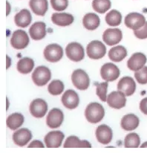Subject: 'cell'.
<instances>
[{
  "instance_id": "obj_1",
  "label": "cell",
  "mask_w": 147,
  "mask_h": 153,
  "mask_svg": "<svg viewBox=\"0 0 147 153\" xmlns=\"http://www.w3.org/2000/svg\"><path fill=\"white\" fill-rule=\"evenodd\" d=\"M105 115L103 106L98 102H91L87 105L85 111L86 120L91 123H97L102 120Z\"/></svg>"
},
{
  "instance_id": "obj_2",
  "label": "cell",
  "mask_w": 147,
  "mask_h": 153,
  "mask_svg": "<svg viewBox=\"0 0 147 153\" xmlns=\"http://www.w3.org/2000/svg\"><path fill=\"white\" fill-rule=\"evenodd\" d=\"M86 52L90 59H99L105 55L106 48L100 41L94 40L89 42V44L87 45Z\"/></svg>"
},
{
  "instance_id": "obj_3",
  "label": "cell",
  "mask_w": 147,
  "mask_h": 153,
  "mask_svg": "<svg viewBox=\"0 0 147 153\" xmlns=\"http://www.w3.org/2000/svg\"><path fill=\"white\" fill-rule=\"evenodd\" d=\"M51 77L50 69L46 66H38L32 74V79L38 86H42L48 83Z\"/></svg>"
},
{
  "instance_id": "obj_4",
  "label": "cell",
  "mask_w": 147,
  "mask_h": 153,
  "mask_svg": "<svg viewBox=\"0 0 147 153\" xmlns=\"http://www.w3.org/2000/svg\"><path fill=\"white\" fill-rule=\"evenodd\" d=\"M71 80L74 85L79 90H86L89 87V76L82 69L75 70L71 75Z\"/></svg>"
},
{
  "instance_id": "obj_5",
  "label": "cell",
  "mask_w": 147,
  "mask_h": 153,
  "mask_svg": "<svg viewBox=\"0 0 147 153\" xmlns=\"http://www.w3.org/2000/svg\"><path fill=\"white\" fill-rule=\"evenodd\" d=\"M65 53L69 59L74 62L82 60L85 56V51L82 45L78 42H71L65 48Z\"/></svg>"
},
{
  "instance_id": "obj_6",
  "label": "cell",
  "mask_w": 147,
  "mask_h": 153,
  "mask_svg": "<svg viewBox=\"0 0 147 153\" xmlns=\"http://www.w3.org/2000/svg\"><path fill=\"white\" fill-rule=\"evenodd\" d=\"M29 36L24 30H17L13 33L10 39V44L15 49H24L28 45Z\"/></svg>"
},
{
  "instance_id": "obj_7",
  "label": "cell",
  "mask_w": 147,
  "mask_h": 153,
  "mask_svg": "<svg viewBox=\"0 0 147 153\" xmlns=\"http://www.w3.org/2000/svg\"><path fill=\"white\" fill-rule=\"evenodd\" d=\"M63 56V50L58 44H50L44 50L45 59L50 62H56L60 60Z\"/></svg>"
},
{
  "instance_id": "obj_8",
  "label": "cell",
  "mask_w": 147,
  "mask_h": 153,
  "mask_svg": "<svg viewBox=\"0 0 147 153\" xmlns=\"http://www.w3.org/2000/svg\"><path fill=\"white\" fill-rule=\"evenodd\" d=\"M120 69L117 65L111 62L105 63L101 67L100 75L104 80L107 82L116 80L120 76Z\"/></svg>"
},
{
  "instance_id": "obj_9",
  "label": "cell",
  "mask_w": 147,
  "mask_h": 153,
  "mask_svg": "<svg viewBox=\"0 0 147 153\" xmlns=\"http://www.w3.org/2000/svg\"><path fill=\"white\" fill-rule=\"evenodd\" d=\"M124 23L128 28L136 30L141 28L145 25L146 19L143 14L139 13H131L125 17Z\"/></svg>"
},
{
  "instance_id": "obj_10",
  "label": "cell",
  "mask_w": 147,
  "mask_h": 153,
  "mask_svg": "<svg viewBox=\"0 0 147 153\" xmlns=\"http://www.w3.org/2000/svg\"><path fill=\"white\" fill-rule=\"evenodd\" d=\"M30 112L36 118H41L45 115L48 111V104L44 100L37 98L33 100L30 105Z\"/></svg>"
},
{
  "instance_id": "obj_11",
  "label": "cell",
  "mask_w": 147,
  "mask_h": 153,
  "mask_svg": "<svg viewBox=\"0 0 147 153\" xmlns=\"http://www.w3.org/2000/svg\"><path fill=\"white\" fill-rule=\"evenodd\" d=\"M107 102L111 108L120 109L123 108L126 103V98L122 91H112L107 97Z\"/></svg>"
},
{
  "instance_id": "obj_12",
  "label": "cell",
  "mask_w": 147,
  "mask_h": 153,
  "mask_svg": "<svg viewBox=\"0 0 147 153\" xmlns=\"http://www.w3.org/2000/svg\"><path fill=\"white\" fill-rule=\"evenodd\" d=\"M63 120V112L59 108H54L49 111L46 118V123L48 127L56 128L61 126Z\"/></svg>"
},
{
  "instance_id": "obj_13",
  "label": "cell",
  "mask_w": 147,
  "mask_h": 153,
  "mask_svg": "<svg viewBox=\"0 0 147 153\" xmlns=\"http://www.w3.org/2000/svg\"><path fill=\"white\" fill-rule=\"evenodd\" d=\"M122 38V31L118 28H108L105 30L102 34L103 41L110 46L120 42Z\"/></svg>"
},
{
  "instance_id": "obj_14",
  "label": "cell",
  "mask_w": 147,
  "mask_h": 153,
  "mask_svg": "<svg viewBox=\"0 0 147 153\" xmlns=\"http://www.w3.org/2000/svg\"><path fill=\"white\" fill-rule=\"evenodd\" d=\"M65 135L60 131H50L44 138L45 145L48 148H58L61 146Z\"/></svg>"
},
{
  "instance_id": "obj_15",
  "label": "cell",
  "mask_w": 147,
  "mask_h": 153,
  "mask_svg": "<svg viewBox=\"0 0 147 153\" xmlns=\"http://www.w3.org/2000/svg\"><path fill=\"white\" fill-rule=\"evenodd\" d=\"M117 89L125 94V96H131L136 90V83L133 78L124 76L117 83Z\"/></svg>"
},
{
  "instance_id": "obj_16",
  "label": "cell",
  "mask_w": 147,
  "mask_h": 153,
  "mask_svg": "<svg viewBox=\"0 0 147 153\" xmlns=\"http://www.w3.org/2000/svg\"><path fill=\"white\" fill-rule=\"evenodd\" d=\"M61 100H62L64 106L69 109H74V108H76L79 102V96H78L77 93L71 89L65 91L63 95L62 96Z\"/></svg>"
},
{
  "instance_id": "obj_17",
  "label": "cell",
  "mask_w": 147,
  "mask_h": 153,
  "mask_svg": "<svg viewBox=\"0 0 147 153\" xmlns=\"http://www.w3.org/2000/svg\"><path fill=\"white\" fill-rule=\"evenodd\" d=\"M96 137L99 143L105 145L108 144L112 140V130L107 125H100L96 129Z\"/></svg>"
},
{
  "instance_id": "obj_18",
  "label": "cell",
  "mask_w": 147,
  "mask_h": 153,
  "mask_svg": "<svg viewBox=\"0 0 147 153\" xmlns=\"http://www.w3.org/2000/svg\"><path fill=\"white\" fill-rule=\"evenodd\" d=\"M146 60V56L143 53H135L128 59L127 66L131 71H137L144 66Z\"/></svg>"
},
{
  "instance_id": "obj_19",
  "label": "cell",
  "mask_w": 147,
  "mask_h": 153,
  "mask_svg": "<svg viewBox=\"0 0 147 153\" xmlns=\"http://www.w3.org/2000/svg\"><path fill=\"white\" fill-rule=\"evenodd\" d=\"M31 131L26 128H20L15 131L13 134V142L19 146H25L31 140Z\"/></svg>"
},
{
  "instance_id": "obj_20",
  "label": "cell",
  "mask_w": 147,
  "mask_h": 153,
  "mask_svg": "<svg viewBox=\"0 0 147 153\" xmlns=\"http://www.w3.org/2000/svg\"><path fill=\"white\" fill-rule=\"evenodd\" d=\"M46 25L43 22H36L29 29L30 36L34 40H40L46 35Z\"/></svg>"
},
{
  "instance_id": "obj_21",
  "label": "cell",
  "mask_w": 147,
  "mask_h": 153,
  "mask_svg": "<svg viewBox=\"0 0 147 153\" xmlns=\"http://www.w3.org/2000/svg\"><path fill=\"white\" fill-rule=\"evenodd\" d=\"M140 120L137 116L134 114H128L123 116L121 120V127L125 131H133L139 126Z\"/></svg>"
},
{
  "instance_id": "obj_22",
  "label": "cell",
  "mask_w": 147,
  "mask_h": 153,
  "mask_svg": "<svg viewBox=\"0 0 147 153\" xmlns=\"http://www.w3.org/2000/svg\"><path fill=\"white\" fill-rule=\"evenodd\" d=\"M74 16L70 13H54L51 16V20L53 24L59 26H68L74 22Z\"/></svg>"
},
{
  "instance_id": "obj_23",
  "label": "cell",
  "mask_w": 147,
  "mask_h": 153,
  "mask_svg": "<svg viewBox=\"0 0 147 153\" xmlns=\"http://www.w3.org/2000/svg\"><path fill=\"white\" fill-rule=\"evenodd\" d=\"M29 6L36 15L44 16L48 9V0H30Z\"/></svg>"
},
{
  "instance_id": "obj_24",
  "label": "cell",
  "mask_w": 147,
  "mask_h": 153,
  "mask_svg": "<svg viewBox=\"0 0 147 153\" xmlns=\"http://www.w3.org/2000/svg\"><path fill=\"white\" fill-rule=\"evenodd\" d=\"M32 16L27 9H22L14 16V22L16 25L21 27H26L30 24Z\"/></svg>"
},
{
  "instance_id": "obj_25",
  "label": "cell",
  "mask_w": 147,
  "mask_h": 153,
  "mask_svg": "<svg viewBox=\"0 0 147 153\" xmlns=\"http://www.w3.org/2000/svg\"><path fill=\"white\" fill-rule=\"evenodd\" d=\"M100 19L97 14L94 13H88L84 16L82 19V25L89 30H94L99 27Z\"/></svg>"
},
{
  "instance_id": "obj_26",
  "label": "cell",
  "mask_w": 147,
  "mask_h": 153,
  "mask_svg": "<svg viewBox=\"0 0 147 153\" xmlns=\"http://www.w3.org/2000/svg\"><path fill=\"white\" fill-rule=\"evenodd\" d=\"M65 148H91L90 143L87 140H81L76 136H69L67 137L64 143Z\"/></svg>"
},
{
  "instance_id": "obj_27",
  "label": "cell",
  "mask_w": 147,
  "mask_h": 153,
  "mask_svg": "<svg viewBox=\"0 0 147 153\" xmlns=\"http://www.w3.org/2000/svg\"><path fill=\"white\" fill-rule=\"evenodd\" d=\"M127 56V51L122 45L113 47L108 51V57L113 62H120Z\"/></svg>"
},
{
  "instance_id": "obj_28",
  "label": "cell",
  "mask_w": 147,
  "mask_h": 153,
  "mask_svg": "<svg viewBox=\"0 0 147 153\" xmlns=\"http://www.w3.org/2000/svg\"><path fill=\"white\" fill-rule=\"evenodd\" d=\"M24 116L20 113H13L7 117V126L11 130H16L20 127L24 123Z\"/></svg>"
},
{
  "instance_id": "obj_29",
  "label": "cell",
  "mask_w": 147,
  "mask_h": 153,
  "mask_svg": "<svg viewBox=\"0 0 147 153\" xmlns=\"http://www.w3.org/2000/svg\"><path fill=\"white\" fill-rule=\"evenodd\" d=\"M34 62L29 57H24L19 59L17 63V70L21 74H28L33 70Z\"/></svg>"
},
{
  "instance_id": "obj_30",
  "label": "cell",
  "mask_w": 147,
  "mask_h": 153,
  "mask_svg": "<svg viewBox=\"0 0 147 153\" xmlns=\"http://www.w3.org/2000/svg\"><path fill=\"white\" fill-rule=\"evenodd\" d=\"M122 21V15L118 10H111L105 16V22L110 26H117L120 25Z\"/></svg>"
},
{
  "instance_id": "obj_31",
  "label": "cell",
  "mask_w": 147,
  "mask_h": 153,
  "mask_svg": "<svg viewBox=\"0 0 147 153\" xmlns=\"http://www.w3.org/2000/svg\"><path fill=\"white\" fill-rule=\"evenodd\" d=\"M140 143V139L137 133H130L124 139V146L125 148H137Z\"/></svg>"
},
{
  "instance_id": "obj_32",
  "label": "cell",
  "mask_w": 147,
  "mask_h": 153,
  "mask_svg": "<svg viewBox=\"0 0 147 153\" xmlns=\"http://www.w3.org/2000/svg\"><path fill=\"white\" fill-rule=\"evenodd\" d=\"M111 1L110 0H93V9L97 13H104L108 10L111 7Z\"/></svg>"
},
{
  "instance_id": "obj_33",
  "label": "cell",
  "mask_w": 147,
  "mask_h": 153,
  "mask_svg": "<svg viewBox=\"0 0 147 153\" xmlns=\"http://www.w3.org/2000/svg\"><path fill=\"white\" fill-rule=\"evenodd\" d=\"M64 90L63 82L59 79L51 81L48 86V91L51 95L56 96L60 94Z\"/></svg>"
},
{
  "instance_id": "obj_34",
  "label": "cell",
  "mask_w": 147,
  "mask_h": 153,
  "mask_svg": "<svg viewBox=\"0 0 147 153\" xmlns=\"http://www.w3.org/2000/svg\"><path fill=\"white\" fill-rule=\"evenodd\" d=\"M94 85L97 86V90H96V94L99 97V98L102 100V102L107 101V88H108V82L105 81L104 82H101V83H98L96 82Z\"/></svg>"
},
{
  "instance_id": "obj_35",
  "label": "cell",
  "mask_w": 147,
  "mask_h": 153,
  "mask_svg": "<svg viewBox=\"0 0 147 153\" xmlns=\"http://www.w3.org/2000/svg\"><path fill=\"white\" fill-rule=\"evenodd\" d=\"M134 77L137 79V82L140 84L147 83V66H143L138 71L134 73Z\"/></svg>"
},
{
  "instance_id": "obj_36",
  "label": "cell",
  "mask_w": 147,
  "mask_h": 153,
  "mask_svg": "<svg viewBox=\"0 0 147 153\" xmlns=\"http://www.w3.org/2000/svg\"><path fill=\"white\" fill-rule=\"evenodd\" d=\"M52 7L57 11H62L65 10L68 5V0H50Z\"/></svg>"
},
{
  "instance_id": "obj_37",
  "label": "cell",
  "mask_w": 147,
  "mask_h": 153,
  "mask_svg": "<svg viewBox=\"0 0 147 153\" xmlns=\"http://www.w3.org/2000/svg\"><path fill=\"white\" fill-rule=\"evenodd\" d=\"M134 33L135 36L138 39H143L147 38V22H146L145 25L141 27V28L138 29V30H134Z\"/></svg>"
},
{
  "instance_id": "obj_38",
  "label": "cell",
  "mask_w": 147,
  "mask_h": 153,
  "mask_svg": "<svg viewBox=\"0 0 147 153\" xmlns=\"http://www.w3.org/2000/svg\"><path fill=\"white\" fill-rule=\"evenodd\" d=\"M140 109L143 114L147 115V97H145L140 101Z\"/></svg>"
},
{
  "instance_id": "obj_39",
  "label": "cell",
  "mask_w": 147,
  "mask_h": 153,
  "mask_svg": "<svg viewBox=\"0 0 147 153\" xmlns=\"http://www.w3.org/2000/svg\"><path fill=\"white\" fill-rule=\"evenodd\" d=\"M29 148H44V145L40 140H35L28 145Z\"/></svg>"
},
{
  "instance_id": "obj_40",
  "label": "cell",
  "mask_w": 147,
  "mask_h": 153,
  "mask_svg": "<svg viewBox=\"0 0 147 153\" xmlns=\"http://www.w3.org/2000/svg\"><path fill=\"white\" fill-rule=\"evenodd\" d=\"M7 16L10 13V4H9L8 1H7Z\"/></svg>"
},
{
  "instance_id": "obj_41",
  "label": "cell",
  "mask_w": 147,
  "mask_h": 153,
  "mask_svg": "<svg viewBox=\"0 0 147 153\" xmlns=\"http://www.w3.org/2000/svg\"><path fill=\"white\" fill-rule=\"evenodd\" d=\"M140 147H141V148H147V141L145 142V143H143V144L140 146Z\"/></svg>"
},
{
  "instance_id": "obj_42",
  "label": "cell",
  "mask_w": 147,
  "mask_h": 153,
  "mask_svg": "<svg viewBox=\"0 0 147 153\" xmlns=\"http://www.w3.org/2000/svg\"><path fill=\"white\" fill-rule=\"evenodd\" d=\"M7 59H8V65H7V68H8L9 67H10V58H9V56H7Z\"/></svg>"
}]
</instances>
